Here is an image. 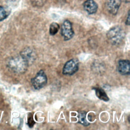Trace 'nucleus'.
Wrapping results in <instances>:
<instances>
[{
	"mask_svg": "<svg viewBox=\"0 0 130 130\" xmlns=\"http://www.w3.org/2000/svg\"><path fill=\"white\" fill-rule=\"evenodd\" d=\"M28 63L20 55L11 58L8 64V67L16 73H23L26 72L28 67Z\"/></svg>",
	"mask_w": 130,
	"mask_h": 130,
	"instance_id": "obj_1",
	"label": "nucleus"
},
{
	"mask_svg": "<svg viewBox=\"0 0 130 130\" xmlns=\"http://www.w3.org/2000/svg\"><path fill=\"white\" fill-rule=\"evenodd\" d=\"M125 33L120 26H115L111 28L107 34V37L111 44L116 45L120 44L123 40Z\"/></svg>",
	"mask_w": 130,
	"mask_h": 130,
	"instance_id": "obj_2",
	"label": "nucleus"
},
{
	"mask_svg": "<svg viewBox=\"0 0 130 130\" xmlns=\"http://www.w3.org/2000/svg\"><path fill=\"white\" fill-rule=\"evenodd\" d=\"M31 82L35 89L39 90L44 87L47 82V77L44 71H39L36 76L31 79Z\"/></svg>",
	"mask_w": 130,
	"mask_h": 130,
	"instance_id": "obj_3",
	"label": "nucleus"
},
{
	"mask_svg": "<svg viewBox=\"0 0 130 130\" xmlns=\"http://www.w3.org/2000/svg\"><path fill=\"white\" fill-rule=\"evenodd\" d=\"M78 60L76 58L71 59L64 64L62 70V73L66 75H72L78 70Z\"/></svg>",
	"mask_w": 130,
	"mask_h": 130,
	"instance_id": "obj_4",
	"label": "nucleus"
},
{
	"mask_svg": "<svg viewBox=\"0 0 130 130\" xmlns=\"http://www.w3.org/2000/svg\"><path fill=\"white\" fill-rule=\"evenodd\" d=\"M61 34L65 41L71 39L74 36V32L73 29L72 23L68 20H65L61 25Z\"/></svg>",
	"mask_w": 130,
	"mask_h": 130,
	"instance_id": "obj_5",
	"label": "nucleus"
},
{
	"mask_svg": "<svg viewBox=\"0 0 130 130\" xmlns=\"http://www.w3.org/2000/svg\"><path fill=\"white\" fill-rule=\"evenodd\" d=\"M20 56L28 63V64L32 63L36 58V55L34 51L28 47L24 49L21 52Z\"/></svg>",
	"mask_w": 130,
	"mask_h": 130,
	"instance_id": "obj_6",
	"label": "nucleus"
},
{
	"mask_svg": "<svg viewBox=\"0 0 130 130\" xmlns=\"http://www.w3.org/2000/svg\"><path fill=\"white\" fill-rule=\"evenodd\" d=\"M121 0H107L106 5L108 12L112 15H116L121 5Z\"/></svg>",
	"mask_w": 130,
	"mask_h": 130,
	"instance_id": "obj_7",
	"label": "nucleus"
},
{
	"mask_svg": "<svg viewBox=\"0 0 130 130\" xmlns=\"http://www.w3.org/2000/svg\"><path fill=\"white\" fill-rule=\"evenodd\" d=\"M129 61L128 60H120L118 62L117 69L118 72L123 75L129 74Z\"/></svg>",
	"mask_w": 130,
	"mask_h": 130,
	"instance_id": "obj_8",
	"label": "nucleus"
},
{
	"mask_svg": "<svg viewBox=\"0 0 130 130\" xmlns=\"http://www.w3.org/2000/svg\"><path fill=\"white\" fill-rule=\"evenodd\" d=\"M84 10L89 14H93L96 12L98 6L94 0H86L83 3Z\"/></svg>",
	"mask_w": 130,
	"mask_h": 130,
	"instance_id": "obj_9",
	"label": "nucleus"
},
{
	"mask_svg": "<svg viewBox=\"0 0 130 130\" xmlns=\"http://www.w3.org/2000/svg\"><path fill=\"white\" fill-rule=\"evenodd\" d=\"M93 89L95 92L96 95L99 99L105 102H107L109 100L108 95L103 89L100 87H94Z\"/></svg>",
	"mask_w": 130,
	"mask_h": 130,
	"instance_id": "obj_10",
	"label": "nucleus"
},
{
	"mask_svg": "<svg viewBox=\"0 0 130 130\" xmlns=\"http://www.w3.org/2000/svg\"><path fill=\"white\" fill-rule=\"evenodd\" d=\"M11 13V9L7 6H0V21L6 19Z\"/></svg>",
	"mask_w": 130,
	"mask_h": 130,
	"instance_id": "obj_11",
	"label": "nucleus"
},
{
	"mask_svg": "<svg viewBox=\"0 0 130 130\" xmlns=\"http://www.w3.org/2000/svg\"><path fill=\"white\" fill-rule=\"evenodd\" d=\"M59 28L60 26L58 23L56 22L52 23L49 27V34L52 36L55 35L58 32Z\"/></svg>",
	"mask_w": 130,
	"mask_h": 130,
	"instance_id": "obj_12",
	"label": "nucleus"
},
{
	"mask_svg": "<svg viewBox=\"0 0 130 130\" xmlns=\"http://www.w3.org/2000/svg\"><path fill=\"white\" fill-rule=\"evenodd\" d=\"M79 122L85 126L89 124L86 119V112L84 111H81L79 113Z\"/></svg>",
	"mask_w": 130,
	"mask_h": 130,
	"instance_id": "obj_13",
	"label": "nucleus"
},
{
	"mask_svg": "<svg viewBox=\"0 0 130 130\" xmlns=\"http://www.w3.org/2000/svg\"><path fill=\"white\" fill-rule=\"evenodd\" d=\"M47 0H30L32 5L36 7H42L46 2Z\"/></svg>",
	"mask_w": 130,
	"mask_h": 130,
	"instance_id": "obj_14",
	"label": "nucleus"
},
{
	"mask_svg": "<svg viewBox=\"0 0 130 130\" xmlns=\"http://www.w3.org/2000/svg\"><path fill=\"white\" fill-rule=\"evenodd\" d=\"M35 122L33 119V114H32V113H29L28 116V119H27L28 125L30 127H31L34 126V125L35 124Z\"/></svg>",
	"mask_w": 130,
	"mask_h": 130,
	"instance_id": "obj_15",
	"label": "nucleus"
},
{
	"mask_svg": "<svg viewBox=\"0 0 130 130\" xmlns=\"http://www.w3.org/2000/svg\"><path fill=\"white\" fill-rule=\"evenodd\" d=\"M7 1L10 4H16L19 2V0H7Z\"/></svg>",
	"mask_w": 130,
	"mask_h": 130,
	"instance_id": "obj_16",
	"label": "nucleus"
},
{
	"mask_svg": "<svg viewBox=\"0 0 130 130\" xmlns=\"http://www.w3.org/2000/svg\"><path fill=\"white\" fill-rule=\"evenodd\" d=\"M125 24L126 25H129V12H128V14H127V19H126V21H125Z\"/></svg>",
	"mask_w": 130,
	"mask_h": 130,
	"instance_id": "obj_17",
	"label": "nucleus"
},
{
	"mask_svg": "<svg viewBox=\"0 0 130 130\" xmlns=\"http://www.w3.org/2000/svg\"><path fill=\"white\" fill-rule=\"evenodd\" d=\"M121 1H123L124 3H129V0H121Z\"/></svg>",
	"mask_w": 130,
	"mask_h": 130,
	"instance_id": "obj_18",
	"label": "nucleus"
}]
</instances>
